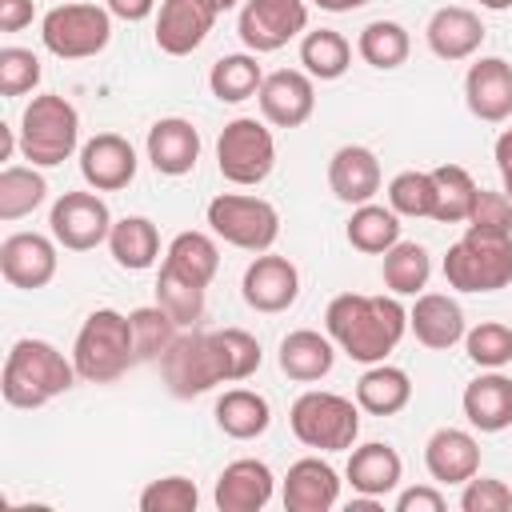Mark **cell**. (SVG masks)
<instances>
[{
	"mask_svg": "<svg viewBox=\"0 0 512 512\" xmlns=\"http://www.w3.org/2000/svg\"><path fill=\"white\" fill-rule=\"evenodd\" d=\"M324 328L332 344L356 364H380L408 332V308L396 296L340 292L328 300Z\"/></svg>",
	"mask_w": 512,
	"mask_h": 512,
	"instance_id": "obj_1",
	"label": "cell"
},
{
	"mask_svg": "<svg viewBox=\"0 0 512 512\" xmlns=\"http://www.w3.org/2000/svg\"><path fill=\"white\" fill-rule=\"evenodd\" d=\"M76 364L64 360V352L48 340H36V336H24L8 348L4 356V368H0V392L12 408H44L48 400L64 396L72 384H76Z\"/></svg>",
	"mask_w": 512,
	"mask_h": 512,
	"instance_id": "obj_2",
	"label": "cell"
},
{
	"mask_svg": "<svg viewBox=\"0 0 512 512\" xmlns=\"http://www.w3.org/2000/svg\"><path fill=\"white\" fill-rule=\"evenodd\" d=\"M72 364L76 376L88 384H112L136 364V340H132V320L116 308H96L80 324L72 340Z\"/></svg>",
	"mask_w": 512,
	"mask_h": 512,
	"instance_id": "obj_3",
	"label": "cell"
},
{
	"mask_svg": "<svg viewBox=\"0 0 512 512\" xmlns=\"http://www.w3.org/2000/svg\"><path fill=\"white\" fill-rule=\"evenodd\" d=\"M444 280L456 292H500L512 284V232L472 228L448 248Z\"/></svg>",
	"mask_w": 512,
	"mask_h": 512,
	"instance_id": "obj_4",
	"label": "cell"
},
{
	"mask_svg": "<svg viewBox=\"0 0 512 512\" xmlns=\"http://www.w3.org/2000/svg\"><path fill=\"white\" fill-rule=\"evenodd\" d=\"M160 376L176 400H192L212 392L216 384L232 380L228 352L220 344V332H180L172 348L160 356Z\"/></svg>",
	"mask_w": 512,
	"mask_h": 512,
	"instance_id": "obj_5",
	"label": "cell"
},
{
	"mask_svg": "<svg viewBox=\"0 0 512 512\" xmlns=\"http://www.w3.org/2000/svg\"><path fill=\"white\" fill-rule=\"evenodd\" d=\"M80 148V112L72 100L44 92L20 116V152L36 168H56Z\"/></svg>",
	"mask_w": 512,
	"mask_h": 512,
	"instance_id": "obj_6",
	"label": "cell"
},
{
	"mask_svg": "<svg viewBox=\"0 0 512 512\" xmlns=\"http://www.w3.org/2000/svg\"><path fill=\"white\" fill-rule=\"evenodd\" d=\"M288 428L304 448L316 452H344L360 436V404L340 392H304L288 408Z\"/></svg>",
	"mask_w": 512,
	"mask_h": 512,
	"instance_id": "obj_7",
	"label": "cell"
},
{
	"mask_svg": "<svg viewBox=\"0 0 512 512\" xmlns=\"http://www.w3.org/2000/svg\"><path fill=\"white\" fill-rule=\"evenodd\" d=\"M216 168L228 184L256 188L276 168V140L272 128L256 116H236L216 136Z\"/></svg>",
	"mask_w": 512,
	"mask_h": 512,
	"instance_id": "obj_8",
	"label": "cell"
},
{
	"mask_svg": "<svg viewBox=\"0 0 512 512\" xmlns=\"http://www.w3.org/2000/svg\"><path fill=\"white\" fill-rule=\"evenodd\" d=\"M208 228L232 248L244 252H268L280 236V212L264 196L244 192H220L208 200Z\"/></svg>",
	"mask_w": 512,
	"mask_h": 512,
	"instance_id": "obj_9",
	"label": "cell"
},
{
	"mask_svg": "<svg viewBox=\"0 0 512 512\" xmlns=\"http://www.w3.org/2000/svg\"><path fill=\"white\" fill-rule=\"evenodd\" d=\"M112 40V12L100 4H56L40 20V44L56 60H88Z\"/></svg>",
	"mask_w": 512,
	"mask_h": 512,
	"instance_id": "obj_10",
	"label": "cell"
},
{
	"mask_svg": "<svg viewBox=\"0 0 512 512\" xmlns=\"http://www.w3.org/2000/svg\"><path fill=\"white\" fill-rule=\"evenodd\" d=\"M236 32L248 52H280L288 40L308 32V0H244Z\"/></svg>",
	"mask_w": 512,
	"mask_h": 512,
	"instance_id": "obj_11",
	"label": "cell"
},
{
	"mask_svg": "<svg viewBox=\"0 0 512 512\" xmlns=\"http://www.w3.org/2000/svg\"><path fill=\"white\" fill-rule=\"evenodd\" d=\"M112 224L116 220L96 192H64L48 212V232L68 252H92V248L108 244Z\"/></svg>",
	"mask_w": 512,
	"mask_h": 512,
	"instance_id": "obj_12",
	"label": "cell"
},
{
	"mask_svg": "<svg viewBox=\"0 0 512 512\" xmlns=\"http://www.w3.org/2000/svg\"><path fill=\"white\" fill-rule=\"evenodd\" d=\"M56 268H60L56 236H40V232H12V236H4V244H0V276L12 288L36 292V288L52 284Z\"/></svg>",
	"mask_w": 512,
	"mask_h": 512,
	"instance_id": "obj_13",
	"label": "cell"
},
{
	"mask_svg": "<svg viewBox=\"0 0 512 512\" xmlns=\"http://www.w3.org/2000/svg\"><path fill=\"white\" fill-rule=\"evenodd\" d=\"M240 296L248 308L256 312H288L300 296V272L288 256H276V252H256V260L244 268V280H240Z\"/></svg>",
	"mask_w": 512,
	"mask_h": 512,
	"instance_id": "obj_14",
	"label": "cell"
},
{
	"mask_svg": "<svg viewBox=\"0 0 512 512\" xmlns=\"http://www.w3.org/2000/svg\"><path fill=\"white\" fill-rule=\"evenodd\" d=\"M256 100H260V112H264L268 124H276V128H300L316 112V84L300 68H280V72H268L264 76Z\"/></svg>",
	"mask_w": 512,
	"mask_h": 512,
	"instance_id": "obj_15",
	"label": "cell"
},
{
	"mask_svg": "<svg viewBox=\"0 0 512 512\" xmlns=\"http://www.w3.org/2000/svg\"><path fill=\"white\" fill-rule=\"evenodd\" d=\"M136 148L116 136V132H100L92 140L80 144V176L92 192H120L136 180Z\"/></svg>",
	"mask_w": 512,
	"mask_h": 512,
	"instance_id": "obj_16",
	"label": "cell"
},
{
	"mask_svg": "<svg viewBox=\"0 0 512 512\" xmlns=\"http://www.w3.org/2000/svg\"><path fill=\"white\" fill-rule=\"evenodd\" d=\"M216 8L208 0H160V12H156V48L164 56H188L196 52L212 24H216Z\"/></svg>",
	"mask_w": 512,
	"mask_h": 512,
	"instance_id": "obj_17",
	"label": "cell"
},
{
	"mask_svg": "<svg viewBox=\"0 0 512 512\" xmlns=\"http://www.w3.org/2000/svg\"><path fill=\"white\" fill-rule=\"evenodd\" d=\"M464 104L476 120L500 124L512 116V64L500 56H480L464 76Z\"/></svg>",
	"mask_w": 512,
	"mask_h": 512,
	"instance_id": "obj_18",
	"label": "cell"
},
{
	"mask_svg": "<svg viewBox=\"0 0 512 512\" xmlns=\"http://www.w3.org/2000/svg\"><path fill=\"white\" fill-rule=\"evenodd\" d=\"M272 492H276L272 468H268L264 460L244 456V460H232V464L216 476L212 500H216L220 512H260V508H268Z\"/></svg>",
	"mask_w": 512,
	"mask_h": 512,
	"instance_id": "obj_19",
	"label": "cell"
},
{
	"mask_svg": "<svg viewBox=\"0 0 512 512\" xmlns=\"http://www.w3.org/2000/svg\"><path fill=\"white\" fill-rule=\"evenodd\" d=\"M144 152L160 176H188L200 160V132L184 116H164L148 128Z\"/></svg>",
	"mask_w": 512,
	"mask_h": 512,
	"instance_id": "obj_20",
	"label": "cell"
},
{
	"mask_svg": "<svg viewBox=\"0 0 512 512\" xmlns=\"http://www.w3.org/2000/svg\"><path fill=\"white\" fill-rule=\"evenodd\" d=\"M280 500L288 512H328L340 500V476L328 460L304 456L288 468V476L280 484Z\"/></svg>",
	"mask_w": 512,
	"mask_h": 512,
	"instance_id": "obj_21",
	"label": "cell"
},
{
	"mask_svg": "<svg viewBox=\"0 0 512 512\" xmlns=\"http://www.w3.org/2000/svg\"><path fill=\"white\" fill-rule=\"evenodd\" d=\"M424 40H428L432 56H440V60H448V64H452V60H468V56H476L480 44H484V24H480V16H476L472 8H464V4H444V8H436V12L428 16Z\"/></svg>",
	"mask_w": 512,
	"mask_h": 512,
	"instance_id": "obj_22",
	"label": "cell"
},
{
	"mask_svg": "<svg viewBox=\"0 0 512 512\" xmlns=\"http://www.w3.org/2000/svg\"><path fill=\"white\" fill-rule=\"evenodd\" d=\"M408 328L412 336L432 348V352H448L452 344L464 340L468 324H464V308L448 296V292H420L416 304L408 308Z\"/></svg>",
	"mask_w": 512,
	"mask_h": 512,
	"instance_id": "obj_23",
	"label": "cell"
},
{
	"mask_svg": "<svg viewBox=\"0 0 512 512\" xmlns=\"http://www.w3.org/2000/svg\"><path fill=\"white\" fill-rule=\"evenodd\" d=\"M328 188L340 204H368L380 192V160L364 144H344L328 160Z\"/></svg>",
	"mask_w": 512,
	"mask_h": 512,
	"instance_id": "obj_24",
	"label": "cell"
},
{
	"mask_svg": "<svg viewBox=\"0 0 512 512\" xmlns=\"http://www.w3.org/2000/svg\"><path fill=\"white\" fill-rule=\"evenodd\" d=\"M424 468L436 484H464L480 472V444L464 428H436L424 444Z\"/></svg>",
	"mask_w": 512,
	"mask_h": 512,
	"instance_id": "obj_25",
	"label": "cell"
},
{
	"mask_svg": "<svg viewBox=\"0 0 512 512\" xmlns=\"http://www.w3.org/2000/svg\"><path fill=\"white\" fill-rule=\"evenodd\" d=\"M460 408L476 432H504L512 424V376H504L500 368L480 372L464 388Z\"/></svg>",
	"mask_w": 512,
	"mask_h": 512,
	"instance_id": "obj_26",
	"label": "cell"
},
{
	"mask_svg": "<svg viewBox=\"0 0 512 512\" xmlns=\"http://www.w3.org/2000/svg\"><path fill=\"white\" fill-rule=\"evenodd\" d=\"M344 476H348L352 492L384 500L392 488H400V476H404V460H400V452H396L392 444H380V440H372V444H360V448H352Z\"/></svg>",
	"mask_w": 512,
	"mask_h": 512,
	"instance_id": "obj_27",
	"label": "cell"
},
{
	"mask_svg": "<svg viewBox=\"0 0 512 512\" xmlns=\"http://www.w3.org/2000/svg\"><path fill=\"white\" fill-rule=\"evenodd\" d=\"M276 360H280V372H284L288 380L316 384V380H324V376L332 372V364H336V344H332V336H320V332H312V328H296V332H288V336L280 340Z\"/></svg>",
	"mask_w": 512,
	"mask_h": 512,
	"instance_id": "obj_28",
	"label": "cell"
},
{
	"mask_svg": "<svg viewBox=\"0 0 512 512\" xmlns=\"http://www.w3.org/2000/svg\"><path fill=\"white\" fill-rule=\"evenodd\" d=\"M408 400H412V380L396 364H384V360L368 364L364 376L356 380V404L368 416H396L408 408Z\"/></svg>",
	"mask_w": 512,
	"mask_h": 512,
	"instance_id": "obj_29",
	"label": "cell"
},
{
	"mask_svg": "<svg viewBox=\"0 0 512 512\" xmlns=\"http://www.w3.org/2000/svg\"><path fill=\"white\" fill-rule=\"evenodd\" d=\"M160 268L180 276V280H188V284L208 288L212 276L220 272V248H216V240L208 232H180L164 248V264Z\"/></svg>",
	"mask_w": 512,
	"mask_h": 512,
	"instance_id": "obj_30",
	"label": "cell"
},
{
	"mask_svg": "<svg viewBox=\"0 0 512 512\" xmlns=\"http://www.w3.org/2000/svg\"><path fill=\"white\" fill-rule=\"evenodd\" d=\"M268 424H272V408L252 388H228L216 400V428L232 440H256L268 432Z\"/></svg>",
	"mask_w": 512,
	"mask_h": 512,
	"instance_id": "obj_31",
	"label": "cell"
},
{
	"mask_svg": "<svg viewBox=\"0 0 512 512\" xmlns=\"http://www.w3.org/2000/svg\"><path fill=\"white\" fill-rule=\"evenodd\" d=\"M108 252H112V260H116L120 268L144 272V268H152L156 256H160V232H156V224H152L148 216H124V220H116L112 232H108Z\"/></svg>",
	"mask_w": 512,
	"mask_h": 512,
	"instance_id": "obj_32",
	"label": "cell"
},
{
	"mask_svg": "<svg viewBox=\"0 0 512 512\" xmlns=\"http://www.w3.org/2000/svg\"><path fill=\"white\" fill-rule=\"evenodd\" d=\"M380 276H384V288L392 296H420L428 276H432V256L424 244L416 240H396L388 252H384V264H380Z\"/></svg>",
	"mask_w": 512,
	"mask_h": 512,
	"instance_id": "obj_33",
	"label": "cell"
},
{
	"mask_svg": "<svg viewBox=\"0 0 512 512\" xmlns=\"http://www.w3.org/2000/svg\"><path fill=\"white\" fill-rule=\"evenodd\" d=\"M348 244L364 256H384L396 240H400V216L384 204H356L352 216H348V228H344Z\"/></svg>",
	"mask_w": 512,
	"mask_h": 512,
	"instance_id": "obj_34",
	"label": "cell"
},
{
	"mask_svg": "<svg viewBox=\"0 0 512 512\" xmlns=\"http://www.w3.org/2000/svg\"><path fill=\"white\" fill-rule=\"evenodd\" d=\"M264 84V72H260V60L256 52H232V56H220L208 72V88L220 104H240V100H252Z\"/></svg>",
	"mask_w": 512,
	"mask_h": 512,
	"instance_id": "obj_35",
	"label": "cell"
},
{
	"mask_svg": "<svg viewBox=\"0 0 512 512\" xmlns=\"http://www.w3.org/2000/svg\"><path fill=\"white\" fill-rule=\"evenodd\" d=\"M356 52H360L364 64H372V68H380V72H392V68H400V64L408 60L412 36H408V28L396 24V20H372V24H364L360 36H356Z\"/></svg>",
	"mask_w": 512,
	"mask_h": 512,
	"instance_id": "obj_36",
	"label": "cell"
},
{
	"mask_svg": "<svg viewBox=\"0 0 512 512\" xmlns=\"http://www.w3.org/2000/svg\"><path fill=\"white\" fill-rule=\"evenodd\" d=\"M300 64L312 80H340L352 64V44L336 28H316L304 32L300 40Z\"/></svg>",
	"mask_w": 512,
	"mask_h": 512,
	"instance_id": "obj_37",
	"label": "cell"
},
{
	"mask_svg": "<svg viewBox=\"0 0 512 512\" xmlns=\"http://www.w3.org/2000/svg\"><path fill=\"white\" fill-rule=\"evenodd\" d=\"M48 196V180L36 172V164H8L0 172V220H24L32 216Z\"/></svg>",
	"mask_w": 512,
	"mask_h": 512,
	"instance_id": "obj_38",
	"label": "cell"
},
{
	"mask_svg": "<svg viewBox=\"0 0 512 512\" xmlns=\"http://www.w3.org/2000/svg\"><path fill=\"white\" fill-rule=\"evenodd\" d=\"M432 180H436V212H432V220H440V224H468L476 192H480L472 172L460 168V164H440V168H432Z\"/></svg>",
	"mask_w": 512,
	"mask_h": 512,
	"instance_id": "obj_39",
	"label": "cell"
},
{
	"mask_svg": "<svg viewBox=\"0 0 512 512\" xmlns=\"http://www.w3.org/2000/svg\"><path fill=\"white\" fill-rule=\"evenodd\" d=\"M132 320V340H136V360H160L172 340L184 332L160 304H144V308H132L128 312Z\"/></svg>",
	"mask_w": 512,
	"mask_h": 512,
	"instance_id": "obj_40",
	"label": "cell"
},
{
	"mask_svg": "<svg viewBox=\"0 0 512 512\" xmlns=\"http://www.w3.org/2000/svg\"><path fill=\"white\" fill-rule=\"evenodd\" d=\"M388 208L396 216H428L436 212V180L432 172H420V168H408V172H396L388 180Z\"/></svg>",
	"mask_w": 512,
	"mask_h": 512,
	"instance_id": "obj_41",
	"label": "cell"
},
{
	"mask_svg": "<svg viewBox=\"0 0 512 512\" xmlns=\"http://www.w3.org/2000/svg\"><path fill=\"white\" fill-rule=\"evenodd\" d=\"M204 292H208V288L188 284V280H180V276H172V272H164V268H160V276H156V304H160L180 328H192V324L204 316Z\"/></svg>",
	"mask_w": 512,
	"mask_h": 512,
	"instance_id": "obj_42",
	"label": "cell"
},
{
	"mask_svg": "<svg viewBox=\"0 0 512 512\" xmlns=\"http://www.w3.org/2000/svg\"><path fill=\"white\" fill-rule=\"evenodd\" d=\"M464 352L476 368H504L512 364V328L500 320H480L464 332Z\"/></svg>",
	"mask_w": 512,
	"mask_h": 512,
	"instance_id": "obj_43",
	"label": "cell"
},
{
	"mask_svg": "<svg viewBox=\"0 0 512 512\" xmlns=\"http://www.w3.org/2000/svg\"><path fill=\"white\" fill-rule=\"evenodd\" d=\"M200 492L188 476H160L140 492V512H196Z\"/></svg>",
	"mask_w": 512,
	"mask_h": 512,
	"instance_id": "obj_44",
	"label": "cell"
},
{
	"mask_svg": "<svg viewBox=\"0 0 512 512\" xmlns=\"http://www.w3.org/2000/svg\"><path fill=\"white\" fill-rule=\"evenodd\" d=\"M40 84V56L32 48H0V96H24Z\"/></svg>",
	"mask_w": 512,
	"mask_h": 512,
	"instance_id": "obj_45",
	"label": "cell"
},
{
	"mask_svg": "<svg viewBox=\"0 0 512 512\" xmlns=\"http://www.w3.org/2000/svg\"><path fill=\"white\" fill-rule=\"evenodd\" d=\"M460 508L464 512H508L512 508V488L496 476H472L460 484Z\"/></svg>",
	"mask_w": 512,
	"mask_h": 512,
	"instance_id": "obj_46",
	"label": "cell"
},
{
	"mask_svg": "<svg viewBox=\"0 0 512 512\" xmlns=\"http://www.w3.org/2000/svg\"><path fill=\"white\" fill-rule=\"evenodd\" d=\"M220 344H224V352H228L232 380H248V376L260 368V360H264L260 340H256L252 332H244V328H220Z\"/></svg>",
	"mask_w": 512,
	"mask_h": 512,
	"instance_id": "obj_47",
	"label": "cell"
},
{
	"mask_svg": "<svg viewBox=\"0 0 512 512\" xmlns=\"http://www.w3.org/2000/svg\"><path fill=\"white\" fill-rule=\"evenodd\" d=\"M468 224H472V228L512 232V200H508L504 192H488V188H480V192H476V204H472Z\"/></svg>",
	"mask_w": 512,
	"mask_h": 512,
	"instance_id": "obj_48",
	"label": "cell"
},
{
	"mask_svg": "<svg viewBox=\"0 0 512 512\" xmlns=\"http://www.w3.org/2000/svg\"><path fill=\"white\" fill-rule=\"evenodd\" d=\"M396 512H444V492L436 484H416L396 496Z\"/></svg>",
	"mask_w": 512,
	"mask_h": 512,
	"instance_id": "obj_49",
	"label": "cell"
},
{
	"mask_svg": "<svg viewBox=\"0 0 512 512\" xmlns=\"http://www.w3.org/2000/svg\"><path fill=\"white\" fill-rule=\"evenodd\" d=\"M32 0H0V32H20L32 24Z\"/></svg>",
	"mask_w": 512,
	"mask_h": 512,
	"instance_id": "obj_50",
	"label": "cell"
},
{
	"mask_svg": "<svg viewBox=\"0 0 512 512\" xmlns=\"http://www.w3.org/2000/svg\"><path fill=\"white\" fill-rule=\"evenodd\" d=\"M104 8L124 24H140L156 12V0H104Z\"/></svg>",
	"mask_w": 512,
	"mask_h": 512,
	"instance_id": "obj_51",
	"label": "cell"
},
{
	"mask_svg": "<svg viewBox=\"0 0 512 512\" xmlns=\"http://www.w3.org/2000/svg\"><path fill=\"white\" fill-rule=\"evenodd\" d=\"M492 156H496V168H500V180H504V196L512 200V128H508V132H500V140H496Z\"/></svg>",
	"mask_w": 512,
	"mask_h": 512,
	"instance_id": "obj_52",
	"label": "cell"
},
{
	"mask_svg": "<svg viewBox=\"0 0 512 512\" xmlns=\"http://www.w3.org/2000/svg\"><path fill=\"white\" fill-rule=\"evenodd\" d=\"M320 12H352V8H364L368 0H312Z\"/></svg>",
	"mask_w": 512,
	"mask_h": 512,
	"instance_id": "obj_53",
	"label": "cell"
},
{
	"mask_svg": "<svg viewBox=\"0 0 512 512\" xmlns=\"http://www.w3.org/2000/svg\"><path fill=\"white\" fill-rule=\"evenodd\" d=\"M480 8H488V12H508L512 0H480Z\"/></svg>",
	"mask_w": 512,
	"mask_h": 512,
	"instance_id": "obj_54",
	"label": "cell"
},
{
	"mask_svg": "<svg viewBox=\"0 0 512 512\" xmlns=\"http://www.w3.org/2000/svg\"><path fill=\"white\" fill-rule=\"evenodd\" d=\"M208 4H212V8H216V12H228V8H236V4H240V0H208Z\"/></svg>",
	"mask_w": 512,
	"mask_h": 512,
	"instance_id": "obj_55",
	"label": "cell"
}]
</instances>
